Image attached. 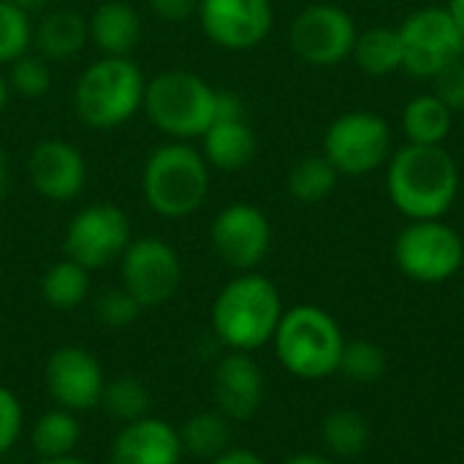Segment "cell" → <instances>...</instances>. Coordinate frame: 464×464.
<instances>
[{
	"label": "cell",
	"instance_id": "29",
	"mask_svg": "<svg viewBox=\"0 0 464 464\" xmlns=\"http://www.w3.org/2000/svg\"><path fill=\"white\" fill-rule=\"evenodd\" d=\"M150 405H152V394L147 383L136 375H117L103 386L101 408L120 424H130L150 416Z\"/></svg>",
	"mask_w": 464,
	"mask_h": 464
},
{
	"label": "cell",
	"instance_id": "1",
	"mask_svg": "<svg viewBox=\"0 0 464 464\" xmlns=\"http://www.w3.org/2000/svg\"><path fill=\"white\" fill-rule=\"evenodd\" d=\"M459 166L446 147L405 144L386 163V193L408 220L446 218L459 196Z\"/></svg>",
	"mask_w": 464,
	"mask_h": 464
},
{
	"label": "cell",
	"instance_id": "11",
	"mask_svg": "<svg viewBox=\"0 0 464 464\" xmlns=\"http://www.w3.org/2000/svg\"><path fill=\"white\" fill-rule=\"evenodd\" d=\"M356 22L353 16L334 3H310L304 5L291 27H288V44L291 52L315 68H332L351 57L356 44Z\"/></svg>",
	"mask_w": 464,
	"mask_h": 464
},
{
	"label": "cell",
	"instance_id": "27",
	"mask_svg": "<svg viewBox=\"0 0 464 464\" xmlns=\"http://www.w3.org/2000/svg\"><path fill=\"white\" fill-rule=\"evenodd\" d=\"M87 294L90 272L71 258L54 261L41 277V296L54 310H76L87 299Z\"/></svg>",
	"mask_w": 464,
	"mask_h": 464
},
{
	"label": "cell",
	"instance_id": "39",
	"mask_svg": "<svg viewBox=\"0 0 464 464\" xmlns=\"http://www.w3.org/2000/svg\"><path fill=\"white\" fill-rule=\"evenodd\" d=\"M446 8H449V14L454 16V22L459 24V30H462L464 35V0H449Z\"/></svg>",
	"mask_w": 464,
	"mask_h": 464
},
{
	"label": "cell",
	"instance_id": "14",
	"mask_svg": "<svg viewBox=\"0 0 464 464\" xmlns=\"http://www.w3.org/2000/svg\"><path fill=\"white\" fill-rule=\"evenodd\" d=\"M196 16L204 35L226 52H250L275 24L272 0H198Z\"/></svg>",
	"mask_w": 464,
	"mask_h": 464
},
{
	"label": "cell",
	"instance_id": "24",
	"mask_svg": "<svg viewBox=\"0 0 464 464\" xmlns=\"http://www.w3.org/2000/svg\"><path fill=\"white\" fill-rule=\"evenodd\" d=\"M82 440V427L76 413L65 408L46 411L35 419L30 430V446L38 454V459H57L71 457Z\"/></svg>",
	"mask_w": 464,
	"mask_h": 464
},
{
	"label": "cell",
	"instance_id": "38",
	"mask_svg": "<svg viewBox=\"0 0 464 464\" xmlns=\"http://www.w3.org/2000/svg\"><path fill=\"white\" fill-rule=\"evenodd\" d=\"M283 464H334L329 457L324 454H313V451H302V454H294L288 457Z\"/></svg>",
	"mask_w": 464,
	"mask_h": 464
},
{
	"label": "cell",
	"instance_id": "8",
	"mask_svg": "<svg viewBox=\"0 0 464 464\" xmlns=\"http://www.w3.org/2000/svg\"><path fill=\"white\" fill-rule=\"evenodd\" d=\"M392 152L389 122L367 109L334 117L324 133V155L340 177H370L389 163Z\"/></svg>",
	"mask_w": 464,
	"mask_h": 464
},
{
	"label": "cell",
	"instance_id": "34",
	"mask_svg": "<svg viewBox=\"0 0 464 464\" xmlns=\"http://www.w3.org/2000/svg\"><path fill=\"white\" fill-rule=\"evenodd\" d=\"M24 430V411L16 394L0 386V457H5L22 438Z\"/></svg>",
	"mask_w": 464,
	"mask_h": 464
},
{
	"label": "cell",
	"instance_id": "35",
	"mask_svg": "<svg viewBox=\"0 0 464 464\" xmlns=\"http://www.w3.org/2000/svg\"><path fill=\"white\" fill-rule=\"evenodd\" d=\"M432 92L454 111H464V60L451 63L432 79Z\"/></svg>",
	"mask_w": 464,
	"mask_h": 464
},
{
	"label": "cell",
	"instance_id": "12",
	"mask_svg": "<svg viewBox=\"0 0 464 464\" xmlns=\"http://www.w3.org/2000/svg\"><path fill=\"white\" fill-rule=\"evenodd\" d=\"M120 280L141 307H160L179 291L182 258L160 237L130 239L120 256Z\"/></svg>",
	"mask_w": 464,
	"mask_h": 464
},
{
	"label": "cell",
	"instance_id": "41",
	"mask_svg": "<svg viewBox=\"0 0 464 464\" xmlns=\"http://www.w3.org/2000/svg\"><path fill=\"white\" fill-rule=\"evenodd\" d=\"M5 185H8V160H5V152L0 144V193L5 190Z\"/></svg>",
	"mask_w": 464,
	"mask_h": 464
},
{
	"label": "cell",
	"instance_id": "17",
	"mask_svg": "<svg viewBox=\"0 0 464 464\" xmlns=\"http://www.w3.org/2000/svg\"><path fill=\"white\" fill-rule=\"evenodd\" d=\"M264 389V370L242 351H228L212 372L215 411L228 421H250L261 411Z\"/></svg>",
	"mask_w": 464,
	"mask_h": 464
},
{
	"label": "cell",
	"instance_id": "40",
	"mask_svg": "<svg viewBox=\"0 0 464 464\" xmlns=\"http://www.w3.org/2000/svg\"><path fill=\"white\" fill-rule=\"evenodd\" d=\"M8 3H14L16 8H22V11H27V14H30V11H38L46 0H8Z\"/></svg>",
	"mask_w": 464,
	"mask_h": 464
},
{
	"label": "cell",
	"instance_id": "13",
	"mask_svg": "<svg viewBox=\"0 0 464 464\" xmlns=\"http://www.w3.org/2000/svg\"><path fill=\"white\" fill-rule=\"evenodd\" d=\"M209 242L226 266L253 272L272 250V223L256 204L234 201L212 220Z\"/></svg>",
	"mask_w": 464,
	"mask_h": 464
},
{
	"label": "cell",
	"instance_id": "37",
	"mask_svg": "<svg viewBox=\"0 0 464 464\" xmlns=\"http://www.w3.org/2000/svg\"><path fill=\"white\" fill-rule=\"evenodd\" d=\"M209 464H266L256 451L250 449H228L220 457H215Z\"/></svg>",
	"mask_w": 464,
	"mask_h": 464
},
{
	"label": "cell",
	"instance_id": "43",
	"mask_svg": "<svg viewBox=\"0 0 464 464\" xmlns=\"http://www.w3.org/2000/svg\"><path fill=\"white\" fill-rule=\"evenodd\" d=\"M8 95H11V87H8V79L0 73V111L5 109V103H8Z\"/></svg>",
	"mask_w": 464,
	"mask_h": 464
},
{
	"label": "cell",
	"instance_id": "26",
	"mask_svg": "<svg viewBox=\"0 0 464 464\" xmlns=\"http://www.w3.org/2000/svg\"><path fill=\"white\" fill-rule=\"evenodd\" d=\"M321 440L337 459H356L370 446V424L359 411L337 408L321 421Z\"/></svg>",
	"mask_w": 464,
	"mask_h": 464
},
{
	"label": "cell",
	"instance_id": "4",
	"mask_svg": "<svg viewBox=\"0 0 464 464\" xmlns=\"http://www.w3.org/2000/svg\"><path fill=\"white\" fill-rule=\"evenodd\" d=\"M283 370L299 381H324L337 375L345 334L332 313L315 304H296L283 313L272 337Z\"/></svg>",
	"mask_w": 464,
	"mask_h": 464
},
{
	"label": "cell",
	"instance_id": "22",
	"mask_svg": "<svg viewBox=\"0 0 464 464\" xmlns=\"http://www.w3.org/2000/svg\"><path fill=\"white\" fill-rule=\"evenodd\" d=\"M400 125L405 133V144L443 147L451 136L454 111L435 92H421L405 103Z\"/></svg>",
	"mask_w": 464,
	"mask_h": 464
},
{
	"label": "cell",
	"instance_id": "9",
	"mask_svg": "<svg viewBox=\"0 0 464 464\" xmlns=\"http://www.w3.org/2000/svg\"><path fill=\"white\" fill-rule=\"evenodd\" d=\"M402 71L416 79H435L451 63L464 60V35L446 5H424L402 19Z\"/></svg>",
	"mask_w": 464,
	"mask_h": 464
},
{
	"label": "cell",
	"instance_id": "25",
	"mask_svg": "<svg viewBox=\"0 0 464 464\" xmlns=\"http://www.w3.org/2000/svg\"><path fill=\"white\" fill-rule=\"evenodd\" d=\"M182 451L198 459H215L231 449V421L218 411H201L190 416L179 430Z\"/></svg>",
	"mask_w": 464,
	"mask_h": 464
},
{
	"label": "cell",
	"instance_id": "7",
	"mask_svg": "<svg viewBox=\"0 0 464 464\" xmlns=\"http://www.w3.org/2000/svg\"><path fill=\"white\" fill-rule=\"evenodd\" d=\"M394 264L397 269L424 285H438L457 277L464 269L462 234L438 220H408V226L394 239Z\"/></svg>",
	"mask_w": 464,
	"mask_h": 464
},
{
	"label": "cell",
	"instance_id": "2",
	"mask_svg": "<svg viewBox=\"0 0 464 464\" xmlns=\"http://www.w3.org/2000/svg\"><path fill=\"white\" fill-rule=\"evenodd\" d=\"M277 285L258 272H239L212 302V332L228 351L253 353L272 343L283 318Z\"/></svg>",
	"mask_w": 464,
	"mask_h": 464
},
{
	"label": "cell",
	"instance_id": "19",
	"mask_svg": "<svg viewBox=\"0 0 464 464\" xmlns=\"http://www.w3.org/2000/svg\"><path fill=\"white\" fill-rule=\"evenodd\" d=\"M90 22V41L106 57H130L141 41V16L125 0H103Z\"/></svg>",
	"mask_w": 464,
	"mask_h": 464
},
{
	"label": "cell",
	"instance_id": "28",
	"mask_svg": "<svg viewBox=\"0 0 464 464\" xmlns=\"http://www.w3.org/2000/svg\"><path fill=\"white\" fill-rule=\"evenodd\" d=\"M337 169L329 163V158L321 155H307L296 160L288 171V193L299 204H321L326 201L334 188H337Z\"/></svg>",
	"mask_w": 464,
	"mask_h": 464
},
{
	"label": "cell",
	"instance_id": "42",
	"mask_svg": "<svg viewBox=\"0 0 464 464\" xmlns=\"http://www.w3.org/2000/svg\"><path fill=\"white\" fill-rule=\"evenodd\" d=\"M38 464H90V462H84V459H79L76 454H71V457H57V459H38Z\"/></svg>",
	"mask_w": 464,
	"mask_h": 464
},
{
	"label": "cell",
	"instance_id": "30",
	"mask_svg": "<svg viewBox=\"0 0 464 464\" xmlns=\"http://www.w3.org/2000/svg\"><path fill=\"white\" fill-rule=\"evenodd\" d=\"M386 351L370 340H345L343 359H340V375L359 386H372L386 375Z\"/></svg>",
	"mask_w": 464,
	"mask_h": 464
},
{
	"label": "cell",
	"instance_id": "15",
	"mask_svg": "<svg viewBox=\"0 0 464 464\" xmlns=\"http://www.w3.org/2000/svg\"><path fill=\"white\" fill-rule=\"evenodd\" d=\"M44 383L57 408L82 413L101 405L106 375L95 353L79 345H63L49 356Z\"/></svg>",
	"mask_w": 464,
	"mask_h": 464
},
{
	"label": "cell",
	"instance_id": "32",
	"mask_svg": "<svg viewBox=\"0 0 464 464\" xmlns=\"http://www.w3.org/2000/svg\"><path fill=\"white\" fill-rule=\"evenodd\" d=\"M8 87L11 92L22 95V98H41L52 90V71L46 65V57L35 54H22L19 60H14L8 65Z\"/></svg>",
	"mask_w": 464,
	"mask_h": 464
},
{
	"label": "cell",
	"instance_id": "5",
	"mask_svg": "<svg viewBox=\"0 0 464 464\" xmlns=\"http://www.w3.org/2000/svg\"><path fill=\"white\" fill-rule=\"evenodd\" d=\"M147 79L133 57L101 54L90 63L73 87V111L92 130H111L141 111Z\"/></svg>",
	"mask_w": 464,
	"mask_h": 464
},
{
	"label": "cell",
	"instance_id": "6",
	"mask_svg": "<svg viewBox=\"0 0 464 464\" xmlns=\"http://www.w3.org/2000/svg\"><path fill=\"white\" fill-rule=\"evenodd\" d=\"M141 111L171 141L201 139L218 114V90L193 71H163L147 82Z\"/></svg>",
	"mask_w": 464,
	"mask_h": 464
},
{
	"label": "cell",
	"instance_id": "10",
	"mask_svg": "<svg viewBox=\"0 0 464 464\" xmlns=\"http://www.w3.org/2000/svg\"><path fill=\"white\" fill-rule=\"evenodd\" d=\"M130 220L117 204H87L82 207L63 234L65 258L82 264L87 272L103 269L125 253L130 245Z\"/></svg>",
	"mask_w": 464,
	"mask_h": 464
},
{
	"label": "cell",
	"instance_id": "31",
	"mask_svg": "<svg viewBox=\"0 0 464 464\" xmlns=\"http://www.w3.org/2000/svg\"><path fill=\"white\" fill-rule=\"evenodd\" d=\"M33 46L30 14L8 0H0V65H11Z\"/></svg>",
	"mask_w": 464,
	"mask_h": 464
},
{
	"label": "cell",
	"instance_id": "36",
	"mask_svg": "<svg viewBox=\"0 0 464 464\" xmlns=\"http://www.w3.org/2000/svg\"><path fill=\"white\" fill-rule=\"evenodd\" d=\"M150 5L166 22H185L196 14L198 0H150Z\"/></svg>",
	"mask_w": 464,
	"mask_h": 464
},
{
	"label": "cell",
	"instance_id": "18",
	"mask_svg": "<svg viewBox=\"0 0 464 464\" xmlns=\"http://www.w3.org/2000/svg\"><path fill=\"white\" fill-rule=\"evenodd\" d=\"M182 457L179 432L158 416L122 424L109 449L111 464H179Z\"/></svg>",
	"mask_w": 464,
	"mask_h": 464
},
{
	"label": "cell",
	"instance_id": "21",
	"mask_svg": "<svg viewBox=\"0 0 464 464\" xmlns=\"http://www.w3.org/2000/svg\"><path fill=\"white\" fill-rule=\"evenodd\" d=\"M90 41V22L73 8L46 11L33 24V46L46 60H71Z\"/></svg>",
	"mask_w": 464,
	"mask_h": 464
},
{
	"label": "cell",
	"instance_id": "20",
	"mask_svg": "<svg viewBox=\"0 0 464 464\" xmlns=\"http://www.w3.org/2000/svg\"><path fill=\"white\" fill-rule=\"evenodd\" d=\"M256 152L258 139L245 117L215 120L201 136V155L209 169L218 171H239L256 158Z\"/></svg>",
	"mask_w": 464,
	"mask_h": 464
},
{
	"label": "cell",
	"instance_id": "16",
	"mask_svg": "<svg viewBox=\"0 0 464 464\" xmlns=\"http://www.w3.org/2000/svg\"><path fill=\"white\" fill-rule=\"evenodd\" d=\"M27 179L41 198L65 204L84 190L87 160L76 144L65 139H44L30 150Z\"/></svg>",
	"mask_w": 464,
	"mask_h": 464
},
{
	"label": "cell",
	"instance_id": "33",
	"mask_svg": "<svg viewBox=\"0 0 464 464\" xmlns=\"http://www.w3.org/2000/svg\"><path fill=\"white\" fill-rule=\"evenodd\" d=\"M141 304L120 285V288H111V291H103L98 299H95V318L109 326V329H125L130 326L139 315H141Z\"/></svg>",
	"mask_w": 464,
	"mask_h": 464
},
{
	"label": "cell",
	"instance_id": "3",
	"mask_svg": "<svg viewBox=\"0 0 464 464\" xmlns=\"http://www.w3.org/2000/svg\"><path fill=\"white\" fill-rule=\"evenodd\" d=\"M141 196L166 220H182L198 212L209 196V163L201 150L190 141L171 139L155 147L141 169Z\"/></svg>",
	"mask_w": 464,
	"mask_h": 464
},
{
	"label": "cell",
	"instance_id": "23",
	"mask_svg": "<svg viewBox=\"0 0 464 464\" xmlns=\"http://www.w3.org/2000/svg\"><path fill=\"white\" fill-rule=\"evenodd\" d=\"M351 57L367 76H392L402 71V41L397 27L375 24L356 35Z\"/></svg>",
	"mask_w": 464,
	"mask_h": 464
}]
</instances>
